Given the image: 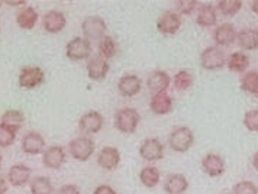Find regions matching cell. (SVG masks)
Segmentation results:
<instances>
[{
	"mask_svg": "<svg viewBox=\"0 0 258 194\" xmlns=\"http://www.w3.org/2000/svg\"><path fill=\"white\" fill-rule=\"evenodd\" d=\"M141 122V114L134 107H123L115 114V127L120 134H134Z\"/></svg>",
	"mask_w": 258,
	"mask_h": 194,
	"instance_id": "1",
	"label": "cell"
},
{
	"mask_svg": "<svg viewBox=\"0 0 258 194\" xmlns=\"http://www.w3.org/2000/svg\"><path fill=\"white\" fill-rule=\"evenodd\" d=\"M195 144V134L187 126H177L168 137V145L174 152H187Z\"/></svg>",
	"mask_w": 258,
	"mask_h": 194,
	"instance_id": "2",
	"label": "cell"
},
{
	"mask_svg": "<svg viewBox=\"0 0 258 194\" xmlns=\"http://www.w3.org/2000/svg\"><path fill=\"white\" fill-rule=\"evenodd\" d=\"M226 64V55L222 48L213 45L208 46L200 54V67L208 71H218L222 70Z\"/></svg>",
	"mask_w": 258,
	"mask_h": 194,
	"instance_id": "3",
	"label": "cell"
},
{
	"mask_svg": "<svg viewBox=\"0 0 258 194\" xmlns=\"http://www.w3.org/2000/svg\"><path fill=\"white\" fill-rule=\"evenodd\" d=\"M94 141L87 135H83V137L74 138L69 144V152L71 154V157L77 161H89L94 154Z\"/></svg>",
	"mask_w": 258,
	"mask_h": 194,
	"instance_id": "4",
	"label": "cell"
},
{
	"mask_svg": "<svg viewBox=\"0 0 258 194\" xmlns=\"http://www.w3.org/2000/svg\"><path fill=\"white\" fill-rule=\"evenodd\" d=\"M93 46L84 36H76L66 45V55L71 61H83L92 57Z\"/></svg>",
	"mask_w": 258,
	"mask_h": 194,
	"instance_id": "5",
	"label": "cell"
},
{
	"mask_svg": "<svg viewBox=\"0 0 258 194\" xmlns=\"http://www.w3.org/2000/svg\"><path fill=\"white\" fill-rule=\"evenodd\" d=\"M82 31L86 39L89 41H100L106 36L107 25L100 16H87L82 22Z\"/></svg>",
	"mask_w": 258,
	"mask_h": 194,
	"instance_id": "6",
	"label": "cell"
},
{
	"mask_svg": "<svg viewBox=\"0 0 258 194\" xmlns=\"http://www.w3.org/2000/svg\"><path fill=\"white\" fill-rule=\"evenodd\" d=\"M45 81V73L41 67H35V66H29V67H25L21 70V74H19V79L18 83L22 89H36L39 87L41 84H44Z\"/></svg>",
	"mask_w": 258,
	"mask_h": 194,
	"instance_id": "7",
	"label": "cell"
},
{
	"mask_svg": "<svg viewBox=\"0 0 258 194\" xmlns=\"http://www.w3.org/2000/svg\"><path fill=\"white\" fill-rule=\"evenodd\" d=\"M103 125H105V117L97 110H89L87 113L83 114L79 120V129L86 135L99 134Z\"/></svg>",
	"mask_w": 258,
	"mask_h": 194,
	"instance_id": "8",
	"label": "cell"
},
{
	"mask_svg": "<svg viewBox=\"0 0 258 194\" xmlns=\"http://www.w3.org/2000/svg\"><path fill=\"white\" fill-rule=\"evenodd\" d=\"M164 145L160 139L157 138H148L145 139L140 147V155L142 160L148 162L161 161L164 158Z\"/></svg>",
	"mask_w": 258,
	"mask_h": 194,
	"instance_id": "9",
	"label": "cell"
},
{
	"mask_svg": "<svg viewBox=\"0 0 258 194\" xmlns=\"http://www.w3.org/2000/svg\"><path fill=\"white\" fill-rule=\"evenodd\" d=\"M180 28H181V18L176 11L164 12L157 21L158 32L161 35H165V36L176 35Z\"/></svg>",
	"mask_w": 258,
	"mask_h": 194,
	"instance_id": "10",
	"label": "cell"
},
{
	"mask_svg": "<svg viewBox=\"0 0 258 194\" xmlns=\"http://www.w3.org/2000/svg\"><path fill=\"white\" fill-rule=\"evenodd\" d=\"M67 161V152L59 145L48 147L42 152V164L49 170H59Z\"/></svg>",
	"mask_w": 258,
	"mask_h": 194,
	"instance_id": "11",
	"label": "cell"
},
{
	"mask_svg": "<svg viewBox=\"0 0 258 194\" xmlns=\"http://www.w3.org/2000/svg\"><path fill=\"white\" fill-rule=\"evenodd\" d=\"M22 151L28 155H38L45 151V139L39 132H28L22 138Z\"/></svg>",
	"mask_w": 258,
	"mask_h": 194,
	"instance_id": "12",
	"label": "cell"
},
{
	"mask_svg": "<svg viewBox=\"0 0 258 194\" xmlns=\"http://www.w3.org/2000/svg\"><path fill=\"white\" fill-rule=\"evenodd\" d=\"M109 62L100 55H93L87 61V76L93 81L105 80L109 73Z\"/></svg>",
	"mask_w": 258,
	"mask_h": 194,
	"instance_id": "13",
	"label": "cell"
},
{
	"mask_svg": "<svg viewBox=\"0 0 258 194\" xmlns=\"http://www.w3.org/2000/svg\"><path fill=\"white\" fill-rule=\"evenodd\" d=\"M202 170L206 172L209 177H221L225 172V160L219 154L209 152L202 160Z\"/></svg>",
	"mask_w": 258,
	"mask_h": 194,
	"instance_id": "14",
	"label": "cell"
},
{
	"mask_svg": "<svg viewBox=\"0 0 258 194\" xmlns=\"http://www.w3.org/2000/svg\"><path fill=\"white\" fill-rule=\"evenodd\" d=\"M32 170L25 164H15L8 171V183L13 187H24L31 181Z\"/></svg>",
	"mask_w": 258,
	"mask_h": 194,
	"instance_id": "15",
	"label": "cell"
},
{
	"mask_svg": "<svg viewBox=\"0 0 258 194\" xmlns=\"http://www.w3.org/2000/svg\"><path fill=\"white\" fill-rule=\"evenodd\" d=\"M238 32L232 23H222L213 31V41L216 46H229L236 41Z\"/></svg>",
	"mask_w": 258,
	"mask_h": 194,
	"instance_id": "16",
	"label": "cell"
},
{
	"mask_svg": "<svg viewBox=\"0 0 258 194\" xmlns=\"http://www.w3.org/2000/svg\"><path fill=\"white\" fill-rule=\"evenodd\" d=\"M67 25V18L62 12L48 11L42 18V26L49 34H58Z\"/></svg>",
	"mask_w": 258,
	"mask_h": 194,
	"instance_id": "17",
	"label": "cell"
},
{
	"mask_svg": "<svg viewBox=\"0 0 258 194\" xmlns=\"http://www.w3.org/2000/svg\"><path fill=\"white\" fill-rule=\"evenodd\" d=\"M170 84H171V77L168 76V73L161 71V70L153 71L147 79V87L154 94L165 93L170 87Z\"/></svg>",
	"mask_w": 258,
	"mask_h": 194,
	"instance_id": "18",
	"label": "cell"
},
{
	"mask_svg": "<svg viewBox=\"0 0 258 194\" xmlns=\"http://www.w3.org/2000/svg\"><path fill=\"white\" fill-rule=\"evenodd\" d=\"M119 162H120V152L115 147H105L97 155L99 167L106 171H112V170L117 168Z\"/></svg>",
	"mask_w": 258,
	"mask_h": 194,
	"instance_id": "19",
	"label": "cell"
},
{
	"mask_svg": "<svg viewBox=\"0 0 258 194\" xmlns=\"http://www.w3.org/2000/svg\"><path fill=\"white\" fill-rule=\"evenodd\" d=\"M142 81L135 74H125L117 83V90L125 97H134L141 92Z\"/></svg>",
	"mask_w": 258,
	"mask_h": 194,
	"instance_id": "20",
	"label": "cell"
},
{
	"mask_svg": "<svg viewBox=\"0 0 258 194\" xmlns=\"http://www.w3.org/2000/svg\"><path fill=\"white\" fill-rule=\"evenodd\" d=\"M150 109L155 114H168L173 112L174 103H173L171 96H168L167 93H158V94H154L151 97Z\"/></svg>",
	"mask_w": 258,
	"mask_h": 194,
	"instance_id": "21",
	"label": "cell"
},
{
	"mask_svg": "<svg viewBox=\"0 0 258 194\" xmlns=\"http://www.w3.org/2000/svg\"><path fill=\"white\" fill-rule=\"evenodd\" d=\"M196 22L202 28H211L218 23V9L211 5V3H205L200 5L198 8V16H196Z\"/></svg>",
	"mask_w": 258,
	"mask_h": 194,
	"instance_id": "22",
	"label": "cell"
},
{
	"mask_svg": "<svg viewBox=\"0 0 258 194\" xmlns=\"http://www.w3.org/2000/svg\"><path fill=\"white\" fill-rule=\"evenodd\" d=\"M188 188V180L183 174H170L164 181L167 194H184Z\"/></svg>",
	"mask_w": 258,
	"mask_h": 194,
	"instance_id": "23",
	"label": "cell"
},
{
	"mask_svg": "<svg viewBox=\"0 0 258 194\" xmlns=\"http://www.w3.org/2000/svg\"><path fill=\"white\" fill-rule=\"evenodd\" d=\"M236 41L239 46L245 51H254L258 48V29L255 28H245L238 32Z\"/></svg>",
	"mask_w": 258,
	"mask_h": 194,
	"instance_id": "24",
	"label": "cell"
},
{
	"mask_svg": "<svg viewBox=\"0 0 258 194\" xmlns=\"http://www.w3.org/2000/svg\"><path fill=\"white\" fill-rule=\"evenodd\" d=\"M226 66L229 71L234 73H245L249 67V57L242 51H235L226 58Z\"/></svg>",
	"mask_w": 258,
	"mask_h": 194,
	"instance_id": "25",
	"label": "cell"
},
{
	"mask_svg": "<svg viewBox=\"0 0 258 194\" xmlns=\"http://www.w3.org/2000/svg\"><path fill=\"white\" fill-rule=\"evenodd\" d=\"M38 12L32 6H25L22 11L18 12L16 15V23L19 25V28L22 29H32L38 22Z\"/></svg>",
	"mask_w": 258,
	"mask_h": 194,
	"instance_id": "26",
	"label": "cell"
},
{
	"mask_svg": "<svg viewBox=\"0 0 258 194\" xmlns=\"http://www.w3.org/2000/svg\"><path fill=\"white\" fill-rule=\"evenodd\" d=\"M140 181L147 188H154L161 181V172L154 165H147L140 171Z\"/></svg>",
	"mask_w": 258,
	"mask_h": 194,
	"instance_id": "27",
	"label": "cell"
},
{
	"mask_svg": "<svg viewBox=\"0 0 258 194\" xmlns=\"http://www.w3.org/2000/svg\"><path fill=\"white\" fill-rule=\"evenodd\" d=\"M25 123V113L18 110V109H11V110H6L5 113L2 114L0 117V125L8 126V127H12L16 132L22 127Z\"/></svg>",
	"mask_w": 258,
	"mask_h": 194,
	"instance_id": "28",
	"label": "cell"
},
{
	"mask_svg": "<svg viewBox=\"0 0 258 194\" xmlns=\"http://www.w3.org/2000/svg\"><path fill=\"white\" fill-rule=\"evenodd\" d=\"M116 52L117 44L112 36L106 35V36H103V38L99 41V55L105 58L106 61H107V59H112V58L116 55Z\"/></svg>",
	"mask_w": 258,
	"mask_h": 194,
	"instance_id": "29",
	"label": "cell"
},
{
	"mask_svg": "<svg viewBox=\"0 0 258 194\" xmlns=\"http://www.w3.org/2000/svg\"><path fill=\"white\" fill-rule=\"evenodd\" d=\"M29 188H31V194H52L54 191L51 180L48 177H42V175L32 178Z\"/></svg>",
	"mask_w": 258,
	"mask_h": 194,
	"instance_id": "30",
	"label": "cell"
},
{
	"mask_svg": "<svg viewBox=\"0 0 258 194\" xmlns=\"http://www.w3.org/2000/svg\"><path fill=\"white\" fill-rule=\"evenodd\" d=\"M173 84L178 92H186L193 84V74L188 70H180L173 77Z\"/></svg>",
	"mask_w": 258,
	"mask_h": 194,
	"instance_id": "31",
	"label": "cell"
},
{
	"mask_svg": "<svg viewBox=\"0 0 258 194\" xmlns=\"http://www.w3.org/2000/svg\"><path fill=\"white\" fill-rule=\"evenodd\" d=\"M242 8L241 0H219L218 2V9L225 16H235Z\"/></svg>",
	"mask_w": 258,
	"mask_h": 194,
	"instance_id": "32",
	"label": "cell"
},
{
	"mask_svg": "<svg viewBox=\"0 0 258 194\" xmlns=\"http://www.w3.org/2000/svg\"><path fill=\"white\" fill-rule=\"evenodd\" d=\"M16 135H18V132L15 129L8 127L5 125H0V148L12 147L15 141H16Z\"/></svg>",
	"mask_w": 258,
	"mask_h": 194,
	"instance_id": "33",
	"label": "cell"
},
{
	"mask_svg": "<svg viewBox=\"0 0 258 194\" xmlns=\"http://www.w3.org/2000/svg\"><path fill=\"white\" fill-rule=\"evenodd\" d=\"M257 81L258 71H248V73H245L244 77L241 79V89H242V92L252 94L255 86H257Z\"/></svg>",
	"mask_w": 258,
	"mask_h": 194,
	"instance_id": "34",
	"label": "cell"
},
{
	"mask_svg": "<svg viewBox=\"0 0 258 194\" xmlns=\"http://www.w3.org/2000/svg\"><path fill=\"white\" fill-rule=\"evenodd\" d=\"M232 194H258L257 184L249 180L239 181L232 187Z\"/></svg>",
	"mask_w": 258,
	"mask_h": 194,
	"instance_id": "35",
	"label": "cell"
},
{
	"mask_svg": "<svg viewBox=\"0 0 258 194\" xmlns=\"http://www.w3.org/2000/svg\"><path fill=\"white\" fill-rule=\"evenodd\" d=\"M199 8L198 0H178L176 3V12L181 15H191L193 12Z\"/></svg>",
	"mask_w": 258,
	"mask_h": 194,
	"instance_id": "36",
	"label": "cell"
},
{
	"mask_svg": "<svg viewBox=\"0 0 258 194\" xmlns=\"http://www.w3.org/2000/svg\"><path fill=\"white\" fill-rule=\"evenodd\" d=\"M244 126L249 132H258V109H252V110L245 112Z\"/></svg>",
	"mask_w": 258,
	"mask_h": 194,
	"instance_id": "37",
	"label": "cell"
},
{
	"mask_svg": "<svg viewBox=\"0 0 258 194\" xmlns=\"http://www.w3.org/2000/svg\"><path fill=\"white\" fill-rule=\"evenodd\" d=\"M57 194H82L80 188L76 184H64L58 188Z\"/></svg>",
	"mask_w": 258,
	"mask_h": 194,
	"instance_id": "38",
	"label": "cell"
},
{
	"mask_svg": "<svg viewBox=\"0 0 258 194\" xmlns=\"http://www.w3.org/2000/svg\"><path fill=\"white\" fill-rule=\"evenodd\" d=\"M93 194H117L110 185L107 184H102L99 187H96V190L93 191Z\"/></svg>",
	"mask_w": 258,
	"mask_h": 194,
	"instance_id": "39",
	"label": "cell"
},
{
	"mask_svg": "<svg viewBox=\"0 0 258 194\" xmlns=\"http://www.w3.org/2000/svg\"><path fill=\"white\" fill-rule=\"evenodd\" d=\"M8 180H6V178H5V177H2V175H0V194H5L6 193V191H8V188H9V187H8Z\"/></svg>",
	"mask_w": 258,
	"mask_h": 194,
	"instance_id": "40",
	"label": "cell"
},
{
	"mask_svg": "<svg viewBox=\"0 0 258 194\" xmlns=\"http://www.w3.org/2000/svg\"><path fill=\"white\" fill-rule=\"evenodd\" d=\"M5 3L8 5V6H24L25 5V0H5Z\"/></svg>",
	"mask_w": 258,
	"mask_h": 194,
	"instance_id": "41",
	"label": "cell"
},
{
	"mask_svg": "<svg viewBox=\"0 0 258 194\" xmlns=\"http://www.w3.org/2000/svg\"><path fill=\"white\" fill-rule=\"evenodd\" d=\"M252 167L258 172V151L254 154V157H252Z\"/></svg>",
	"mask_w": 258,
	"mask_h": 194,
	"instance_id": "42",
	"label": "cell"
},
{
	"mask_svg": "<svg viewBox=\"0 0 258 194\" xmlns=\"http://www.w3.org/2000/svg\"><path fill=\"white\" fill-rule=\"evenodd\" d=\"M251 11L258 15V0H254V2H251Z\"/></svg>",
	"mask_w": 258,
	"mask_h": 194,
	"instance_id": "43",
	"label": "cell"
},
{
	"mask_svg": "<svg viewBox=\"0 0 258 194\" xmlns=\"http://www.w3.org/2000/svg\"><path fill=\"white\" fill-rule=\"evenodd\" d=\"M252 96L258 97V81H257V86H255V89H254V92H252Z\"/></svg>",
	"mask_w": 258,
	"mask_h": 194,
	"instance_id": "44",
	"label": "cell"
},
{
	"mask_svg": "<svg viewBox=\"0 0 258 194\" xmlns=\"http://www.w3.org/2000/svg\"><path fill=\"white\" fill-rule=\"evenodd\" d=\"M2 162H3V157H2V152H0V168H2Z\"/></svg>",
	"mask_w": 258,
	"mask_h": 194,
	"instance_id": "45",
	"label": "cell"
},
{
	"mask_svg": "<svg viewBox=\"0 0 258 194\" xmlns=\"http://www.w3.org/2000/svg\"><path fill=\"white\" fill-rule=\"evenodd\" d=\"M0 8H2V2H0Z\"/></svg>",
	"mask_w": 258,
	"mask_h": 194,
	"instance_id": "46",
	"label": "cell"
},
{
	"mask_svg": "<svg viewBox=\"0 0 258 194\" xmlns=\"http://www.w3.org/2000/svg\"><path fill=\"white\" fill-rule=\"evenodd\" d=\"M222 194H229V193H222Z\"/></svg>",
	"mask_w": 258,
	"mask_h": 194,
	"instance_id": "47",
	"label": "cell"
},
{
	"mask_svg": "<svg viewBox=\"0 0 258 194\" xmlns=\"http://www.w3.org/2000/svg\"><path fill=\"white\" fill-rule=\"evenodd\" d=\"M0 29H2V28H0Z\"/></svg>",
	"mask_w": 258,
	"mask_h": 194,
	"instance_id": "48",
	"label": "cell"
}]
</instances>
